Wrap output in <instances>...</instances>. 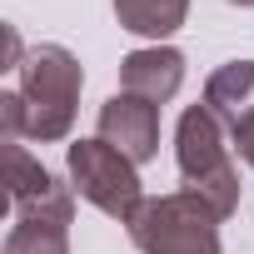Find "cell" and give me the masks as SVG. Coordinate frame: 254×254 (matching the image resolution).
Here are the masks:
<instances>
[{"label":"cell","instance_id":"cell-1","mask_svg":"<svg viewBox=\"0 0 254 254\" xmlns=\"http://www.w3.org/2000/svg\"><path fill=\"white\" fill-rule=\"evenodd\" d=\"M80 85H85V70L65 45H35L20 60V85L0 95L5 140H35V145L65 140L75 125Z\"/></svg>","mask_w":254,"mask_h":254},{"label":"cell","instance_id":"cell-2","mask_svg":"<svg viewBox=\"0 0 254 254\" xmlns=\"http://www.w3.org/2000/svg\"><path fill=\"white\" fill-rule=\"evenodd\" d=\"M224 135L229 130L204 105H190L175 125V165L185 175V190L199 194L219 219H229L239 209V170H234V155H229Z\"/></svg>","mask_w":254,"mask_h":254},{"label":"cell","instance_id":"cell-3","mask_svg":"<svg viewBox=\"0 0 254 254\" xmlns=\"http://www.w3.org/2000/svg\"><path fill=\"white\" fill-rule=\"evenodd\" d=\"M219 224L224 219L199 194L175 190L140 204V214L130 219V244L140 254H219Z\"/></svg>","mask_w":254,"mask_h":254},{"label":"cell","instance_id":"cell-4","mask_svg":"<svg viewBox=\"0 0 254 254\" xmlns=\"http://www.w3.org/2000/svg\"><path fill=\"white\" fill-rule=\"evenodd\" d=\"M70 160V180H75V194L90 199L100 214L120 219V224H130L145 204V190H140V165L135 160H125L115 145L105 140H75L65 150Z\"/></svg>","mask_w":254,"mask_h":254},{"label":"cell","instance_id":"cell-5","mask_svg":"<svg viewBox=\"0 0 254 254\" xmlns=\"http://www.w3.org/2000/svg\"><path fill=\"white\" fill-rule=\"evenodd\" d=\"M5 194H10L15 219H60V224L75 219L70 190H65V185H60V180H55L20 140L5 145Z\"/></svg>","mask_w":254,"mask_h":254},{"label":"cell","instance_id":"cell-6","mask_svg":"<svg viewBox=\"0 0 254 254\" xmlns=\"http://www.w3.org/2000/svg\"><path fill=\"white\" fill-rule=\"evenodd\" d=\"M100 140L115 145L125 160H135V165H150L160 155V105L130 95V90H120L100 105Z\"/></svg>","mask_w":254,"mask_h":254},{"label":"cell","instance_id":"cell-7","mask_svg":"<svg viewBox=\"0 0 254 254\" xmlns=\"http://www.w3.org/2000/svg\"><path fill=\"white\" fill-rule=\"evenodd\" d=\"M180 85H185V55L175 45H145V50H130L120 60V90H130L150 105L175 100Z\"/></svg>","mask_w":254,"mask_h":254},{"label":"cell","instance_id":"cell-8","mask_svg":"<svg viewBox=\"0 0 254 254\" xmlns=\"http://www.w3.org/2000/svg\"><path fill=\"white\" fill-rule=\"evenodd\" d=\"M204 110L229 135H244L254 125V60H229L204 80Z\"/></svg>","mask_w":254,"mask_h":254},{"label":"cell","instance_id":"cell-9","mask_svg":"<svg viewBox=\"0 0 254 254\" xmlns=\"http://www.w3.org/2000/svg\"><path fill=\"white\" fill-rule=\"evenodd\" d=\"M190 15V0H115V20L120 30H130V35H145V40H165L185 25Z\"/></svg>","mask_w":254,"mask_h":254},{"label":"cell","instance_id":"cell-10","mask_svg":"<svg viewBox=\"0 0 254 254\" xmlns=\"http://www.w3.org/2000/svg\"><path fill=\"white\" fill-rule=\"evenodd\" d=\"M5 254H70V224L60 219H15Z\"/></svg>","mask_w":254,"mask_h":254},{"label":"cell","instance_id":"cell-11","mask_svg":"<svg viewBox=\"0 0 254 254\" xmlns=\"http://www.w3.org/2000/svg\"><path fill=\"white\" fill-rule=\"evenodd\" d=\"M234 145H239V160H244V165L254 170V125H249L244 135H234Z\"/></svg>","mask_w":254,"mask_h":254},{"label":"cell","instance_id":"cell-12","mask_svg":"<svg viewBox=\"0 0 254 254\" xmlns=\"http://www.w3.org/2000/svg\"><path fill=\"white\" fill-rule=\"evenodd\" d=\"M229 5H254V0H229Z\"/></svg>","mask_w":254,"mask_h":254}]
</instances>
